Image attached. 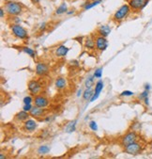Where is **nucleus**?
Listing matches in <instances>:
<instances>
[{
	"label": "nucleus",
	"mask_w": 152,
	"mask_h": 159,
	"mask_svg": "<svg viewBox=\"0 0 152 159\" xmlns=\"http://www.w3.org/2000/svg\"><path fill=\"white\" fill-rule=\"evenodd\" d=\"M131 11H132V9L129 6V4H123L113 14V17H112L113 22H115V24H120L130 15Z\"/></svg>",
	"instance_id": "obj_1"
},
{
	"label": "nucleus",
	"mask_w": 152,
	"mask_h": 159,
	"mask_svg": "<svg viewBox=\"0 0 152 159\" xmlns=\"http://www.w3.org/2000/svg\"><path fill=\"white\" fill-rule=\"evenodd\" d=\"M23 5L19 2L16 1H12V0H10V1H6L5 5H4V9L7 12L8 15L10 16H18L22 13L23 11Z\"/></svg>",
	"instance_id": "obj_2"
},
{
	"label": "nucleus",
	"mask_w": 152,
	"mask_h": 159,
	"mask_svg": "<svg viewBox=\"0 0 152 159\" xmlns=\"http://www.w3.org/2000/svg\"><path fill=\"white\" fill-rule=\"evenodd\" d=\"M11 30L12 35L20 40H25L28 38L27 30L24 26L20 25L19 24H12L11 25Z\"/></svg>",
	"instance_id": "obj_3"
},
{
	"label": "nucleus",
	"mask_w": 152,
	"mask_h": 159,
	"mask_svg": "<svg viewBox=\"0 0 152 159\" xmlns=\"http://www.w3.org/2000/svg\"><path fill=\"white\" fill-rule=\"evenodd\" d=\"M143 150H144V145L139 140L124 147V152L130 155H138L143 152Z\"/></svg>",
	"instance_id": "obj_4"
},
{
	"label": "nucleus",
	"mask_w": 152,
	"mask_h": 159,
	"mask_svg": "<svg viewBox=\"0 0 152 159\" xmlns=\"http://www.w3.org/2000/svg\"><path fill=\"white\" fill-rule=\"evenodd\" d=\"M139 140V135L136 131L132 130V131H130L128 132L127 134H125L122 138L120 139V144L121 146H127L131 143H133L135 141H138Z\"/></svg>",
	"instance_id": "obj_5"
},
{
	"label": "nucleus",
	"mask_w": 152,
	"mask_h": 159,
	"mask_svg": "<svg viewBox=\"0 0 152 159\" xmlns=\"http://www.w3.org/2000/svg\"><path fill=\"white\" fill-rule=\"evenodd\" d=\"M127 1L132 11L139 12L147 6L149 0H127Z\"/></svg>",
	"instance_id": "obj_6"
},
{
	"label": "nucleus",
	"mask_w": 152,
	"mask_h": 159,
	"mask_svg": "<svg viewBox=\"0 0 152 159\" xmlns=\"http://www.w3.org/2000/svg\"><path fill=\"white\" fill-rule=\"evenodd\" d=\"M27 89H28V91L30 92V94H32L33 96H35V95L39 94L41 91L42 86H41V84L38 80L32 79V80H30L28 82Z\"/></svg>",
	"instance_id": "obj_7"
},
{
	"label": "nucleus",
	"mask_w": 152,
	"mask_h": 159,
	"mask_svg": "<svg viewBox=\"0 0 152 159\" xmlns=\"http://www.w3.org/2000/svg\"><path fill=\"white\" fill-rule=\"evenodd\" d=\"M34 106L39 107H42L45 108L49 106L50 101L49 99L45 96V95H41V94H37L34 96Z\"/></svg>",
	"instance_id": "obj_8"
},
{
	"label": "nucleus",
	"mask_w": 152,
	"mask_h": 159,
	"mask_svg": "<svg viewBox=\"0 0 152 159\" xmlns=\"http://www.w3.org/2000/svg\"><path fill=\"white\" fill-rule=\"evenodd\" d=\"M38 127V122L33 119H28L23 123V131L27 133H32L34 132Z\"/></svg>",
	"instance_id": "obj_9"
},
{
	"label": "nucleus",
	"mask_w": 152,
	"mask_h": 159,
	"mask_svg": "<svg viewBox=\"0 0 152 159\" xmlns=\"http://www.w3.org/2000/svg\"><path fill=\"white\" fill-rule=\"evenodd\" d=\"M95 43H96V50L99 52H103L108 46V41L105 37L98 35L95 37Z\"/></svg>",
	"instance_id": "obj_10"
},
{
	"label": "nucleus",
	"mask_w": 152,
	"mask_h": 159,
	"mask_svg": "<svg viewBox=\"0 0 152 159\" xmlns=\"http://www.w3.org/2000/svg\"><path fill=\"white\" fill-rule=\"evenodd\" d=\"M49 74V66L44 62H38L36 65V75L38 76H45Z\"/></svg>",
	"instance_id": "obj_11"
},
{
	"label": "nucleus",
	"mask_w": 152,
	"mask_h": 159,
	"mask_svg": "<svg viewBox=\"0 0 152 159\" xmlns=\"http://www.w3.org/2000/svg\"><path fill=\"white\" fill-rule=\"evenodd\" d=\"M45 113H46V110L44 108L39 107H36V106H34L32 107V109L30 110V112H29L30 116L33 117V118H36V119H39L41 117H44Z\"/></svg>",
	"instance_id": "obj_12"
},
{
	"label": "nucleus",
	"mask_w": 152,
	"mask_h": 159,
	"mask_svg": "<svg viewBox=\"0 0 152 159\" xmlns=\"http://www.w3.org/2000/svg\"><path fill=\"white\" fill-rule=\"evenodd\" d=\"M84 45L87 50H96V43H95V38L93 35H90L86 37L84 41Z\"/></svg>",
	"instance_id": "obj_13"
},
{
	"label": "nucleus",
	"mask_w": 152,
	"mask_h": 159,
	"mask_svg": "<svg viewBox=\"0 0 152 159\" xmlns=\"http://www.w3.org/2000/svg\"><path fill=\"white\" fill-rule=\"evenodd\" d=\"M30 117V114L29 112L27 111H24V109L22 111H19L18 113L15 114L14 116V120L17 121V122H24L26 120H28Z\"/></svg>",
	"instance_id": "obj_14"
},
{
	"label": "nucleus",
	"mask_w": 152,
	"mask_h": 159,
	"mask_svg": "<svg viewBox=\"0 0 152 159\" xmlns=\"http://www.w3.org/2000/svg\"><path fill=\"white\" fill-rule=\"evenodd\" d=\"M70 51V48L65 46L64 44H61V45H59L55 48V51H54V54L56 57H65Z\"/></svg>",
	"instance_id": "obj_15"
},
{
	"label": "nucleus",
	"mask_w": 152,
	"mask_h": 159,
	"mask_svg": "<svg viewBox=\"0 0 152 159\" xmlns=\"http://www.w3.org/2000/svg\"><path fill=\"white\" fill-rule=\"evenodd\" d=\"M111 32V28L109 25H102L98 27L97 29V33L98 35H101V36H103V37H107Z\"/></svg>",
	"instance_id": "obj_16"
},
{
	"label": "nucleus",
	"mask_w": 152,
	"mask_h": 159,
	"mask_svg": "<svg viewBox=\"0 0 152 159\" xmlns=\"http://www.w3.org/2000/svg\"><path fill=\"white\" fill-rule=\"evenodd\" d=\"M54 86L57 89L59 90H62V89H65L67 88V79L64 78V77H57L55 79V82H54Z\"/></svg>",
	"instance_id": "obj_17"
},
{
	"label": "nucleus",
	"mask_w": 152,
	"mask_h": 159,
	"mask_svg": "<svg viewBox=\"0 0 152 159\" xmlns=\"http://www.w3.org/2000/svg\"><path fill=\"white\" fill-rule=\"evenodd\" d=\"M93 94H94V91H93L92 88L85 89V90L83 92V98H84V100H90Z\"/></svg>",
	"instance_id": "obj_18"
},
{
	"label": "nucleus",
	"mask_w": 152,
	"mask_h": 159,
	"mask_svg": "<svg viewBox=\"0 0 152 159\" xmlns=\"http://www.w3.org/2000/svg\"><path fill=\"white\" fill-rule=\"evenodd\" d=\"M67 11H68V7H67V4L66 3H62L61 5H60L58 8H56V10H55V14L56 15H61V14H64V13H66L67 12Z\"/></svg>",
	"instance_id": "obj_19"
},
{
	"label": "nucleus",
	"mask_w": 152,
	"mask_h": 159,
	"mask_svg": "<svg viewBox=\"0 0 152 159\" xmlns=\"http://www.w3.org/2000/svg\"><path fill=\"white\" fill-rule=\"evenodd\" d=\"M21 50H22L23 52H24L25 54H27L28 56H30L31 57H35V56H36V53H35V51H34L33 49H31V48L27 47V46L22 47V48H21Z\"/></svg>",
	"instance_id": "obj_20"
},
{
	"label": "nucleus",
	"mask_w": 152,
	"mask_h": 159,
	"mask_svg": "<svg viewBox=\"0 0 152 159\" xmlns=\"http://www.w3.org/2000/svg\"><path fill=\"white\" fill-rule=\"evenodd\" d=\"M76 123H77V120H74L72 121H71L68 126H67V128H66V131L68 133H72V132H74L75 131V126H76Z\"/></svg>",
	"instance_id": "obj_21"
},
{
	"label": "nucleus",
	"mask_w": 152,
	"mask_h": 159,
	"mask_svg": "<svg viewBox=\"0 0 152 159\" xmlns=\"http://www.w3.org/2000/svg\"><path fill=\"white\" fill-rule=\"evenodd\" d=\"M102 89H103V82H102V80H99V81L96 83V85H95L94 92H95V93H99V94H101V92H102Z\"/></svg>",
	"instance_id": "obj_22"
},
{
	"label": "nucleus",
	"mask_w": 152,
	"mask_h": 159,
	"mask_svg": "<svg viewBox=\"0 0 152 159\" xmlns=\"http://www.w3.org/2000/svg\"><path fill=\"white\" fill-rule=\"evenodd\" d=\"M49 152H50V147H48V146H46V145L40 146L39 149H38V152H39L40 154H47Z\"/></svg>",
	"instance_id": "obj_23"
},
{
	"label": "nucleus",
	"mask_w": 152,
	"mask_h": 159,
	"mask_svg": "<svg viewBox=\"0 0 152 159\" xmlns=\"http://www.w3.org/2000/svg\"><path fill=\"white\" fill-rule=\"evenodd\" d=\"M100 3H101V2H99V1H92V2H90V3L85 4V5H84V10H85V11L90 10V9H92V8L96 7L97 5H99Z\"/></svg>",
	"instance_id": "obj_24"
},
{
	"label": "nucleus",
	"mask_w": 152,
	"mask_h": 159,
	"mask_svg": "<svg viewBox=\"0 0 152 159\" xmlns=\"http://www.w3.org/2000/svg\"><path fill=\"white\" fill-rule=\"evenodd\" d=\"M93 78H95L94 75H93V76H89V77L85 80V86L86 89H88V88H92L93 83H94V79H93Z\"/></svg>",
	"instance_id": "obj_25"
},
{
	"label": "nucleus",
	"mask_w": 152,
	"mask_h": 159,
	"mask_svg": "<svg viewBox=\"0 0 152 159\" xmlns=\"http://www.w3.org/2000/svg\"><path fill=\"white\" fill-rule=\"evenodd\" d=\"M89 128H90L91 130H92V131H97V130H98V125H97L96 121L91 120V121L89 122Z\"/></svg>",
	"instance_id": "obj_26"
},
{
	"label": "nucleus",
	"mask_w": 152,
	"mask_h": 159,
	"mask_svg": "<svg viewBox=\"0 0 152 159\" xmlns=\"http://www.w3.org/2000/svg\"><path fill=\"white\" fill-rule=\"evenodd\" d=\"M134 93L132 92V91H131V90H124V91H122L121 92V94H120V96H125V97H129V96H132Z\"/></svg>",
	"instance_id": "obj_27"
},
{
	"label": "nucleus",
	"mask_w": 152,
	"mask_h": 159,
	"mask_svg": "<svg viewBox=\"0 0 152 159\" xmlns=\"http://www.w3.org/2000/svg\"><path fill=\"white\" fill-rule=\"evenodd\" d=\"M93 75H94V77H96V78H101L102 75V68L97 69V70L95 71V73H94Z\"/></svg>",
	"instance_id": "obj_28"
},
{
	"label": "nucleus",
	"mask_w": 152,
	"mask_h": 159,
	"mask_svg": "<svg viewBox=\"0 0 152 159\" xmlns=\"http://www.w3.org/2000/svg\"><path fill=\"white\" fill-rule=\"evenodd\" d=\"M148 97V90H146V89H145L141 94H140V96H139V99L140 100H145V98H147Z\"/></svg>",
	"instance_id": "obj_29"
},
{
	"label": "nucleus",
	"mask_w": 152,
	"mask_h": 159,
	"mask_svg": "<svg viewBox=\"0 0 152 159\" xmlns=\"http://www.w3.org/2000/svg\"><path fill=\"white\" fill-rule=\"evenodd\" d=\"M33 101H34V99H33L31 96H25V97L24 98V100H23V102H24V105L31 104Z\"/></svg>",
	"instance_id": "obj_30"
},
{
	"label": "nucleus",
	"mask_w": 152,
	"mask_h": 159,
	"mask_svg": "<svg viewBox=\"0 0 152 159\" xmlns=\"http://www.w3.org/2000/svg\"><path fill=\"white\" fill-rule=\"evenodd\" d=\"M32 107H33V106L31 105V104H27V105H24V111H27V112H30V110L32 109Z\"/></svg>",
	"instance_id": "obj_31"
},
{
	"label": "nucleus",
	"mask_w": 152,
	"mask_h": 159,
	"mask_svg": "<svg viewBox=\"0 0 152 159\" xmlns=\"http://www.w3.org/2000/svg\"><path fill=\"white\" fill-rule=\"evenodd\" d=\"M99 96H100V94H99V93H95V92H94V94L92 95V97H91V99L89 100V102H94V101H96V100L99 98Z\"/></svg>",
	"instance_id": "obj_32"
},
{
	"label": "nucleus",
	"mask_w": 152,
	"mask_h": 159,
	"mask_svg": "<svg viewBox=\"0 0 152 159\" xmlns=\"http://www.w3.org/2000/svg\"><path fill=\"white\" fill-rule=\"evenodd\" d=\"M6 13H7V12H6L5 9H4V8H1V10H0V17H1V18L3 19Z\"/></svg>",
	"instance_id": "obj_33"
},
{
	"label": "nucleus",
	"mask_w": 152,
	"mask_h": 159,
	"mask_svg": "<svg viewBox=\"0 0 152 159\" xmlns=\"http://www.w3.org/2000/svg\"><path fill=\"white\" fill-rule=\"evenodd\" d=\"M74 13H75V11L74 10H68L67 12H66L67 15H72V14H74Z\"/></svg>",
	"instance_id": "obj_34"
},
{
	"label": "nucleus",
	"mask_w": 152,
	"mask_h": 159,
	"mask_svg": "<svg viewBox=\"0 0 152 159\" xmlns=\"http://www.w3.org/2000/svg\"><path fill=\"white\" fill-rule=\"evenodd\" d=\"M81 95H83V91H82V89H78V91H77V97H80Z\"/></svg>",
	"instance_id": "obj_35"
},
{
	"label": "nucleus",
	"mask_w": 152,
	"mask_h": 159,
	"mask_svg": "<svg viewBox=\"0 0 152 159\" xmlns=\"http://www.w3.org/2000/svg\"><path fill=\"white\" fill-rule=\"evenodd\" d=\"M144 102H145V106H148V105H149V99H148V97L145 98V99L144 100Z\"/></svg>",
	"instance_id": "obj_36"
},
{
	"label": "nucleus",
	"mask_w": 152,
	"mask_h": 159,
	"mask_svg": "<svg viewBox=\"0 0 152 159\" xmlns=\"http://www.w3.org/2000/svg\"><path fill=\"white\" fill-rule=\"evenodd\" d=\"M150 89H151L150 85H149V84H145V89H146V90H149Z\"/></svg>",
	"instance_id": "obj_37"
},
{
	"label": "nucleus",
	"mask_w": 152,
	"mask_h": 159,
	"mask_svg": "<svg viewBox=\"0 0 152 159\" xmlns=\"http://www.w3.org/2000/svg\"><path fill=\"white\" fill-rule=\"evenodd\" d=\"M31 1H32L34 4H37V3H39V2H40V0H31Z\"/></svg>",
	"instance_id": "obj_38"
},
{
	"label": "nucleus",
	"mask_w": 152,
	"mask_h": 159,
	"mask_svg": "<svg viewBox=\"0 0 152 159\" xmlns=\"http://www.w3.org/2000/svg\"><path fill=\"white\" fill-rule=\"evenodd\" d=\"M92 1H99V2H102V0H92Z\"/></svg>",
	"instance_id": "obj_39"
}]
</instances>
